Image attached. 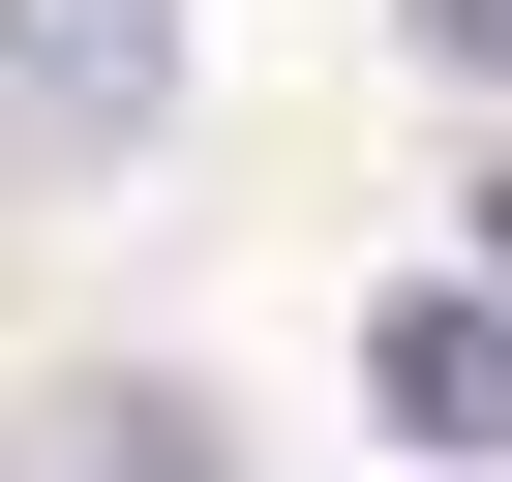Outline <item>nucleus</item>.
I'll use <instances>...</instances> for the list:
<instances>
[{
	"label": "nucleus",
	"instance_id": "obj_1",
	"mask_svg": "<svg viewBox=\"0 0 512 482\" xmlns=\"http://www.w3.org/2000/svg\"><path fill=\"white\" fill-rule=\"evenodd\" d=\"M151 121H181V0H0V181H31V211L121 181Z\"/></svg>",
	"mask_w": 512,
	"mask_h": 482
},
{
	"label": "nucleus",
	"instance_id": "obj_3",
	"mask_svg": "<svg viewBox=\"0 0 512 482\" xmlns=\"http://www.w3.org/2000/svg\"><path fill=\"white\" fill-rule=\"evenodd\" d=\"M31 482H211V392H61Z\"/></svg>",
	"mask_w": 512,
	"mask_h": 482
},
{
	"label": "nucleus",
	"instance_id": "obj_2",
	"mask_svg": "<svg viewBox=\"0 0 512 482\" xmlns=\"http://www.w3.org/2000/svg\"><path fill=\"white\" fill-rule=\"evenodd\" d=\"M362 392H392V452H512V272H392Z\"/></svg>",
	"mask_w": 512,
	"mask_h": 482
},
{
	"label": "nucleus",
	"instance_id": "obj_5",
	"mask_svg": "<svg viewBox=\"0 0 512 482\" xmlns=\"http://www.w3.org/2000/svg\"><path fill=\"white\" fill-rule=\"evenodd\" d=\"M482 272H512V181H482Z\"/></svg>",
	"mask_w": 512,
	"mask_h": 482
},
{
	"label": "nucleus",
	"instance_id": "obj_4",
	"mask_svg": "<svg viewBox=\"0 0 512 482\" xmlns=\"http://www.w3.org/2000/svg\"><path fill=\"white\" fill-rule=\"evenodd\" d=\"M422 61H452V91H512V0H422Z\"/></svg>",
	"mask_w": 512,
	"mask_h": 482
}]
</instances>
